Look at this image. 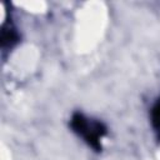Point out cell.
Returning <instances> with one entry per match:
<instances>
[{"mask_svg":"<svg viewBox=\"0 0 160 160\" xmlns=\"http://www.w3.org/2000/svg\"><path fill=\"white\" fill-rule=\"evenodd\" d=\"M20 40V35L14 24H4L1 29V46L2 49H14Z\"/></svg>","mask_w":160,"mask_h":160,"instance_id":"cell-2","label":"cell"},{"mask_svg":"<svg viewBox=\"0 0 160 160\" xmlns=\"http://www.w3.org/2000/svg\"><path fill=\"white\" fill-rule=\"evenodd\" d=\"M149 119H150V125L152 131L155 132L156 138L160 140V95L155 99V101L150 108Z\"/></svg>","mask_w":160,"mask_h":160,"instance_id":"cell-3","label":"cell"},{"mask_svg":"<svg viewBox=\"0 0 160 160\" xmlns=\"http://www.w3.org/2000/svg\"><path fill=\"white\" fill-rule=\"evenodd\" d=\"M69 129L78 139L94 151H101L102 140L109 131L102 120L82 111H74L70 115Z\"/></svg>","mask_w":160,"mask_h":160,"instance_id":"cell-1","label":"cell"}]
</instances>
